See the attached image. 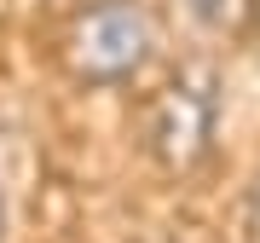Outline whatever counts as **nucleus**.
<instances>
[{
	"mask_svg": "<svg viewBox=\"0 0 260 243\" xmlns=\"http://www.w3.org/2000/svg\"><path fill=\"white\" fill-rule=\"evenodd\" d=\"M0 243H6V191H0Z\"/></svg>",
	"mask_w": 260,
	"mask_h": 243,
	"instance_id": "5",
	"label": "nucleus"
},
{
	"mask_svg": "<svg viewBox=\"0 0 260 243\" xmlns=\"http://www.w3.org/2000/svg\"><path fill=\"white\" fill-rule=\"evenodd\" d=\"M174 6L208 35H249L260 18V0H174Z\"/></svg>",
	"mask_w": 260,
	"mask_h": 243,
	"instance_id": "3",
	"label": "nucleus"
},
{
	"mask_svg": "<svg viewBox=\"0 0 260 243\" xmlns=\"http://www.w3.org/2000/svg\"><path fill=\"white\" fill-rule=\"evenodd\" d=\"M249 215H254V237H260V186H254V203H249Z\"/></svg>",
	"mask_w": 260,
	"mask_h": 243,
	"instance_id": "4",
	"label": "nucleus"
},
{
	"mask_svg": "<svg viewBox=\"0 0 260 243\" xmlns=\"http://www.w3.org/2000/svg\"><path fill=\"white\" fill-rule=\"evenodd\" d=\"M150 52H156V23L139 0H93L81 6L64 29V64L75 81L93 87H121L133 81Z\"/></svg>",
	"mask_w": 260,
	"mask_h": 243,
	"instance_id": "1",
	"label": "nucleus"
},
{
	"mask_svg": "<svg viewBox=\"0 0 260 243\" xmlns=\"http://www.w3.org/2000/svg\"><path fill=\"white\" fill-rule=\"evenodd\" d=\"M214 128H220V81L208 70H174L145 104V150L168 174H191L208 162Z\"/></svg>",
	"mask_w": 260,
	"mask_h": 243,
	"instance_id": "2",
	"label": "nucleus"
}]
</instances>
